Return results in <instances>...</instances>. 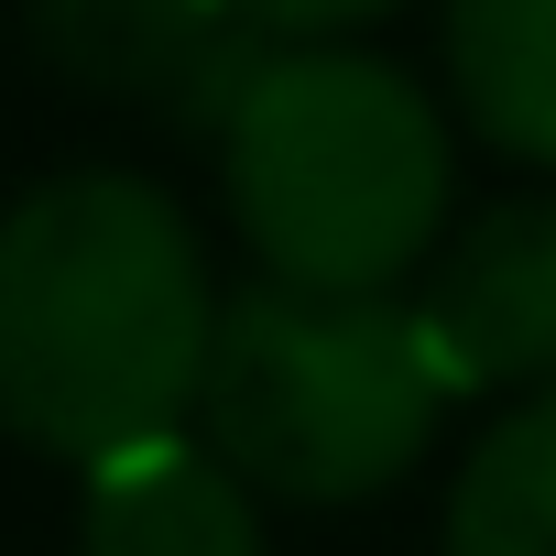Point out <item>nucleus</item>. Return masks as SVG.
I'll return each instance as SVG.
<instances>
[{
  "instance_id": "4",
  "label": "nucleus",
  "mask_w": 556,
  "mask_h": 556,
  "mask_svg": "<svg viewBox=\"0 0 556 556\" xmlns=\"http://www.w3.org/2000/svg\"><path fill=\"white\" fill-rule=\"evenodd\" d=\"M404 317L447 404L556 382V175L502 186L491 207H447L437 251L404 273Z\"/></svg>"
},
{
  "instance_id": "8",
  "label": "nucleus",
  "mask_w": 556,
  "mask_h": 556,
  "mask_svg": "<svg viewBox=\"0 0 556 556\" xmlns=\"http://www.w3.org/2000/svg\"><path fill=\"white\" fill-rule=\"evenodd\" d=\"M437 556H556V382L502 393V415L469 437L437 502Z\"/></svg>"
},
{
  "instance_id": "3",
  "label": "nucleus",
  "mask_w": 556,
  "mask_h": 556,
  "mask_svg": "<svg viewBox=\"0 0 556 556\" xmlns=\"http://www.w3.org/2000/svg\"><path fill=\"white\" fill-rule=\"evenodd\" d=\"M186 426L285 513H361L404 491L447 426V382L415 350L404 295H306V285H218L207 371Z\"/></svg>"
},
{
  "instance_id": "2",
  "label": "nucleus",
  "mask_w": 556,
  "mask_h": 556,
  "mask_svg": "<svg viewBox=\"0 0 556 556\" xmlns=\"http://www.w3.org/2000/svg\"><path fill=\"white\" fill-rule=\"evenodd\" d=\"M251 273L306 295H404L458 207V121L361 34H273L207 121Z\"/></svg>"
},
{
  "instance_id": "6",
  "label": "nucleus",
  "mask_w": 556,
  "mask_h": 556,
  "mask_svg": "<svg viewBox=\"0 0 556 556\" xmlns=\"http://www.w3.org/2000/svg\"><path fill=\"white\" fill-rule=\"evenodd\" d=\"M77 480H88L77 491V556H273L251 480L197 426L110 447Z\"/></svg>"
},
{
  "instance_id": "7",
  "label": "nucleus",
  "mask_w": 556,
  "mask_h": 556,
  "mask_svg": "<svg viewBox=\"0 0 556 556\" xmlns=\"http://www.w3.org/2000/svg\"><path fill=\"white\" fill-rule=\"evenodd\" d=\"M447 121L523 175H556V0H437Z\"/></svg>"
},
{
  "instance_id": "5",
  "label": "nucleus",
  "mask_w": 556,
  "mask_h": 556,
  "mask_svg": "<svg viewBox=\"0 0 556 556\" xmlns=\"http://www.w3.org/2000/svg\"><path fill=\"white\" fill-rule=\"evenodd\" d=\"M34 55L88 88V99H164L197 131L229 110V88L251 77V55L273 34H251L229 0H23Z\"/></svg>"
},
{
  "instance_id": "9",
  "label": "nucleus",
  "mask_w": 556,
  "mask_h": 556,
  "mask_svg": "<svg viewBox=\"0 0 556 556\" xmlns=\"http://www.w3.org/2000/svg\"><path fill=\"white\" fill-rule=\"evenodd\" d=\"M229 12L251 34H371V23L415 12V0H229Z\"/></svg>"
},
{
  "instance_id": "1",
  "label": "nucleus",
  "mask_w": 556,
  "mask_h": 556,
  "mask_svg": "<svg viewBox=\"0 0 556 556\" xmlns=\"http://www.w3.org/2000/svg\"><path fill=\"white\" fill-rule=\"evenodd\" d=\"M218 262L142 164H55L0 207V437L88 469L186 426Z\"/></svg>"
}]
</instances>
